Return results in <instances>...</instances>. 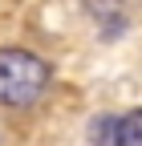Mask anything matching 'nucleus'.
Here are the masks:
<instances>
[{
    "mask_svg": "<svg viewBox=\"0 0 142 146\" xmlns=\"http://www.w3.org/2000/svg\"><path fill=\"white\" fill-rule=\"evenodd\" d=\"M49 89V65L29 49H0V106H33Z\"/></svg>",
    "mask_w": 142,
    "mask_h": 146,
    "instance_id": "obj_1",
    "label": "nucleus"
},
{
    "mask_svg": "<svg viewBox=\"0 0 142 146\" xmlns=\"http://www.w3.org/2000/svg\"><path fill=\"white\" fill-rule=\"evenodd\" d=\"M114 146H142V110H130V114L118 118Z\"/></svg>",
    "mask_w": 142,
    "mask_h": 146,
    "instance_id": "obj_2",
    "label": "nucleus"
},
{
    "mask_svg": "<svg viewBox=\"0 0 142 146\" xmlns=\"http://www.w3.org/2000/svg\"><path fill=\"white\" fill-rule=\"evenodd\" d=\"M85 12L94 16L98 25H114L118 29V16H122V0H81Z\"/></svg>",
    "mask_w": 142,
    "mask_h": 146,
    "instance_id": "obj_3",
    "label": "nucleus"
},
{
    "mask_svg": "<svg viewBox=\"0 0 142 146\" xmlns=\"http://www.w3.org/2000/svg\"><path fill=\"white\" fill-rule=\"evenodd\" d=\"M114 134H118V118H106V114H102V118L94 122V142H98V146H110Z\"/></svg>",
    "mask_w": 142,
    "mask_h": 146,
    "instance_id": "obj_4",
    "label": "nucleus"
}]
</instances>
